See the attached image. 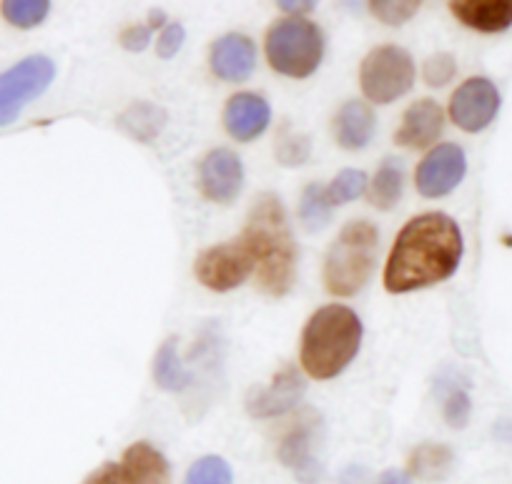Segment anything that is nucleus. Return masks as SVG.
Instances as JSON below:
<instances>
[{
  "instance_id": "nucleus-19",
  "label": "nucleus",
  "mask_w": 512,
  "mask_h": 484,
  "mask_svg": "<svg viewBox=\"0 0 512 484\" xmlns=\"http://www.w3.org/2000/svg\"><path fill=\"white\" fill-rule=\"evenodd\" d=\"M334 136L347 151H359L374 136V113L367 103L349 101L334 118Z\"/></svg>"
},
{
  "instance_id": "nucleus-15",
  "label": "nucleus",
  "mask_w": 512,
  "mask_h": 484,
  "mask_svg": "<svg viewBox=\"0 0 512 484\" xmlns=\"http://www.w3.org/2000/svg\"><path fill=\"white\" fill-rule=\"evenodd\" d=\"M442 123H445L442 108L437 106L432 98H422V101L412 103V106L407 108L405 118H402L400 131L395 133L397 146H405V148L430 146V143H435L437 136L442 133Z\"/></svg>"
},
{
  "instance_id": "nucleus-1",
  "label": "nucleus",
  "mask_w": 512,
  "mask_h": 484,
  "mask_svg": "<svg viewBox=\"0 0 512 484\" xmlns=\"http://www.w3.org/2000/svg\"><path fill=\"white\" fill-rule=\"evenodd\" d=\"M462 259V231L447 214H422L397 236L384 266L390 294L425 289L450 279Z\"/></svg>"
},
{
  "instance_id": "nucleus-38",
  "label": "nucleus",
  "mask_w": 512,
  "mask_h": 484,
  "mask_svg": "<svg viewBox=\"0 0 512 484\" xmlns=\"http://www.w3.org/2000/svg\"><path fill=\"white\" fill-rule=\"evenodd\" d=\"M495 437L505 439V442H510V444H512V424H510V422H502V424H497V429H495Z\"/></svg>"
},
{
  "instance_id": "nucleus-21",
  "label": "nucleus",
  "mask_w": 512,
  "mask_h": 484,
  "mask_svg": "<svg viewBox=\"0 0 512 484\" xmlns=\"http://www.w3.org/2000/svg\"><path fill=\"white\" fill-rule=\"evenodd\" d=\"M154 379L161 389H166V392H184V389L194 382V374L181 364L174 339H169V342L159 349V354H156Z\"/></svg>"
},
{
  "instance_id": "nucleus-2",
  "label": "nucleus",
  "mask_w": 512,
  "mask_h": 484,
  "mask_svg": "<svg viewBox=\"0 0 512 484\" xmlns=\"http://www.w3.org/2000/svg\"><path fill=\"white\" fill-rule=\"evenodd\" d=\"M241 241L254 259L256 281L262 291L272 296L287 294L297 276V244L279 196H256Z\"/></svg>"
},
{
  "instance_id": "nucleus-36",
  "label": "nucleus",
  "mask_w": 512,
  "mask_h": 484,
  "mask_svg": "<svg viewBox=\"0 0 512 484\" xmlns=\"http://www.w3.org/2000/svg\"><path fill=\"white\" fill-rule=\"evenodd\" d=\"M377 484H415L407 472H400V469H387L382 477L377 479Z\"/></svg>"
},
{
  "instance_id": "nucleus-7",
  "label": "nucleus",
  "mask_w": 512,
  "mask_h": 484,
  "mask_svg": "<svg viewBox=\"0 0 512 484\" xmlns=\"http://www.w3.org/2000/svg\"><path fill=\"white\" fill-rule=\"evenodd\" d=\"M56 76V66L46 56H31L0 76V126L16 121L23 106L36 101Z\"/></svg>"
},
{
  "instance_id": "nucleus-23",
  "label": "nucleus",
  "mask_w": 512,
  "mask_h": 484,
  "mask_svg": "<svg viewBox=\"0 0 512 484\" xmlns=\"http://www.w3.org/2000/svg\"><path fill=\"white\" fill-rule=\"evenodd\" d=\"M121 128H126L131 136H136L139 141H151L154 136H159L161 128L166 123V111L159 106H151V103H134L121 116Z\"/></svg>"
},
{
  "instance_id": "nucleus-34",
  "label": "nucleus",
  "mask_w": 512,
  "mask_h": 484,
  "mask_svg": "<svg viewBox=\"0 0 512 484\" xmlns=\"http://www.w3.org/2000/svg\"><path fill=\"white\" fill-rule=\"evenodd\" d=\"M83 484H121V467L113 462L103 464V467L96 469Z\"/></svg>"
},
{
  "instance_id": "nucleus-8",
  "label": "nucleus",
  "mask_w": 512,
  "mask_h": 484,
  "mask_svg": "<svg viewBox=\"0 0 512 484\" xmlns=\"http://www.w3.org/2000/svg\"><path fill=\"white\" fill-rule=\"evenodd\" d=\"M251 271H254V259L241 239L201 251L194 264L196 279L211 291L236 289L249 279Z\"/></svg>"
},
{
  "instance_id": "nucleus-14",
  "label": "nucleus",
  "mask_w": 512,
  "mask_h": 484,
  "mask_svg": "<svg viewBox=\"0 0 512 484\" xmlns=\"http://www.w3.org/2000/svg\"><path fill=\"white\" fill-rule=\"evenodd\" d=\"M256 66V46L241 33L219 38L211 48V71L229 83H241L251 76Z\"/></svg>"
},
{
  "instance_id": "nucleus-12",
  "label": "nucleus",
  "mask_w": 512,
  "mask_h": 484,
  "mask_svg": "<svg viewBox=\"0 0 512 484\" xmlns=\"http://www.w3.org/2000/svg\"><path fill=\"white\" fill-rule=\"evenodd\" d=\"M304 397V382L297 369L284 367L269 387H254L246 397V412L256 419H272L287 414Z\"/></svg>"
},
{
  "instance_id": "nucleus-18",
  "label": "nucleus",
  "mask_w": 512,
  "mask_h": 484,
  "mask_svg": "<svg viewBox=\"0 0 512 484\" xmlns=\"http://www.w3.org/2000/svg\"><path fill=\"white\" fill-rule=\"evenodd\" d=\"M279 459L297 474L299 482L314 484L322 477L319 459L314 457V432L312 424H299L279 444Z\"/></svg>"
},
{
  "instance_id": "nucleus-26",
  "label": "nucleus",
  "mask_w": 512,
  "mask_h": 484,
  "mask_svg": "<svg viewBox=\"0 0 512 484\" xmlns=\"http://www.w3.org/2000/svg\"><path fill=\"white\" fill-rule=\"evenodd\" d=\"M48 11H51V3L46 0H8L3 3V16L18 28H36L38 23L46 21Z\"/></svg>"
},
{
  "instance_id": "nucleus-3",
  "label": "nucleus",
  "mask_w": 512,
  "mask_h": 484,
  "mask_svg": "<svg viewBox=\"0 0 512 484\" xmlns=\"http://www.w3.org/2000/svg\"><path fill=\"white\" fill-rule=\"evenodd\" d=\"M362 344V321L347 306H322L302 334V367L314 379H334Z\"/></svg>"
},
{
  "instance_id": "nucleus-35",
  "label": "nucleus",
  "mask_w": 512,
  "mask_h": 484,
  "mask_svg": "<svg viewBox=\"0 0 512 484\" xmlns=\"http://www.w3.org/2000/svg\"><path fill=\"white\" fill-rule=\"evenodd\" d=\"M284 13H292V18H302L304 13H312L314 11V0H302V3H294V0H279L277 3Z\"/></svg>"
},
{
  "instance_id": "nucleus-13",
  "label": "nucleus",
  "mask_w": 512,
  "mask_h": 484,
  "mask_svg": "<svg viewBox=\"0 0 512 484\" xmlns=\"http://www.w3.org/2000/svg\"><path fill=\"white\" fill-rule=\"evenodd\" d=\"M272 121V108L256 93H236L224 108V126L236 141H254L267 131Z\"/></svg>"
},
{
  "instance_id": "nucleus-27",
  "label": "nucleus",
  "mask_w": 512,
  "mask_h": 484,
  "mask_svg": "<svg viewBox=\"0 0 512 484\" xmlns=\"http://www.w3.org/2000/svg\"><path fill=\"white\" fill-rule=\"evenodd\" d=\"M184 484H234V474H231L226 459L209 454V457H201L199 462L191 464Z\"/></svg>"
},
{
  "instance_id": "nucleus-31",
  "label": "nucleus",
  "mask_w": 512,
  "mask_h": 484,
  "mask_svg": "<svg viewBox=\"0 0 512 484\" xmlns=\"http://www.w3.org/2000/svg\"><path fill=\"white\" fill-rule=\"evenodd\" d=\"M455 73H457V63L450 53H437V56L427 58L425 81L430 83V86H435V88L447 86V83L455 78Z\"/></svg>"
},
{
  "instance_id": "nucleus-5",
  "label": "nucleus",
  "mask_w": 512,
  "mask_h": 484,
  "mask_svg": "<svg viewBox=\"0 0 512 484\" xmlns=\"http://www.w3.org/2000/svg\"><path fill=\"white\" fill-rule=\"evenodd\" d=\"M324 56L322 31L304 18H284L267 33V58L272 68L289 78H307Z\"/></svg>"
},
{
  "instance_id": "nucleus-29",
  "label": "nucleus",
  "mask_w": 512,
  "mask_h": 484,
  "mask_svg": "<svg viewBox=\"0 0 512 484\" xmlns=\"http://www.w3.org/2000/svg\"><path fill=\"white\" fill-rule=\"evenodd\" d=\"M369 8L387 26H402L412 16H417L420 3L417 0H374V3H369Z\"/></svg>"
},
{
  "instance_id": "nucleus-39",
  "label": "nucleus",
  "mask_w": 512,
  "mask_h": 484,
  "mask_svg": "<svg viewBox=\"0 0 512 484\" xmlns=\"http://www.w3.org/2000/svg\"><path fill=\"white\" fill-rule=\"evenodd\" d=\"M149 21H151V31H154V28H161V23H164L166 21V16H164V11H154V13H151V16H149Z\"/></svg>"
},
{
  "instance_id": "nucleus-32",
  "label": "nucleus",
  "mask_w": 512,
  "mask_h": 484,
  "mask_svg": "<svg viewBox=\"0 0 512 484\" xmlns=\"http://www.w3.org/2000/svg\"><path fill=\"white\" fill-rule=\"evenodd\" d=\"M184 28L179 26V23H171V26L164 28V33H161L159 43H156V53H159L161 58H174L176 53L181 51V46H184Z\"/></svg>"
},
{
  "instance_id": "nucleus-28",
  "label": "nucleus",
  "mask_w": 512,
  "mask_h": 484,
  "mask_svg": "<svg viewBox=\"0 0 512 484\" xmlns=\"http://www.w3.org/2000/svg\"><path fill=\"white\" fill-rule=\"evenodd\" d=\"M364 191H367V176H364V171L347 169L332 181L327 194H329V201H332V206H342V204H349V201L359 199Z\"/></svg>"
},
{
  "instance_id": "nucleus-6",
  "label": "nucleus",
  "mask_w": 512,
  "mask_h": 484,
  "mask_svg": "<svg viewBox=\"0 0 512 484\" xmlns=\"http://www.w3.org/2000/svg\"><path fill=\"white\" fill-rule=\"evenodd\" d=\"M364 96L372 103H392L405 96L415 83V63L397 46L374 48L359 71Z\"/></svg>"
},
{
  "instance_id": "nucleus-9",
  "label": "nucleus",
  "mask_w": 512,
  "mask_h": 484,
  "mask_svg": "<svg viewBox=\"0 0 512 484\" xmlns=\"http://www.w3.org/2000/svg\"><path fill=\"white\" fill-rule=\"evenodd\" d=\"M467 171L465 151L455 143H442V146L432 148L422 164L417 166V191L427 199H440L447 196L462 179Z\"/></svg>"
},
{
  "instance_id": "nucleus-10",
  "label": "nucleus",
  "mask_w": 512,
  "mask_h": 484,
  "mask_svg": "<svg viewBox=\"0 0 512 484\" xmlns=\"http://www.w3.org/2000/svg\"><path fill=\"white\" fill-rule=\"evenodd\" d=\"M500 108V93L487 78H470L450 101V118L467 133H477L492 123Z\"/></svg>"
},
{
  "instance_id": "nucleus-22",
  "label": "nucleus",
  "mask_w": 512,
  "mask_h": 484,
  "mask_svg": "<svg viewBox=\"0 0 512 484\" xmlns=\"http://www.w3.org/2000/svg\"><path fill=\"white\" fill-rule=\"evenodd\" d=\"M402 166L395 158H384V164L379 166V171L374 174L372 191H369V199L377 209L390 211L392 206L400 201L402 196Z\"/></svg>"
},
{
  "instance_id": "nucleus-37",
  "label": "nucleus",
  "mask_w": 512,
  "mask_h": 484,
  "mask_svg": "<svg viewBox=\"0 0 512 484\" xmlns=\"http://www.w3.org/2000/svg\"><path fill=\"white\" fill-rule=\"evenodd\" d=\"M364 477H367V474H364L362 467H349L347 472H344L342 484H364Z\"/></svg>"
},
{
  "instance_id": "nucleus-30",
  "label": "nucleus",
  "mask_w": 512,
  "mask_h": 484,
  "mask_svg": "<svg viewBox=\"0 0 512 484\" xmlns=\"http://www.w3.org/2000/svg\"><path fill=\"white\" fill-rule=\"evenodd\" d=\"M309 156V138L294 136V133L282 131V138L277 143V158L284 166H299L304 164Z\"/></svg>"
},
{
  "instance_id": "nucleus-24",
  "label": "nucleus",
  "mask_w": 512,
  "mask_h": 484,
  "mask_svg": "<svg viewBox=\"0 0 512 484\" xmlns=\"http://www.w3.org/2000/svg\"><path fill=\"white\" fill-rule=\"evenodd\" d=\"M329 219H332V201H329L327 189L322 184H309L299 204V221L309 234H314V231H322Z\"/></svg>"
},
{
  "instance_id": "nucleus-16",
  "label": "nucleus",
  "mask_w": 512,
  "mask_h": 484,
  "mask_svg": "<svg viewBox=\"0 0 512 484\" xmlns=\"http://www.w3.org/2000/svg\"><path fill=\"white\" fill-rule=\"evenodd\" d=\"M450 11L462 26L480 33H500L512 26V0H455Z\"/></svg>"
},
{
  "instance_id": "nucleus-17",
  "label": "nucleus",
  "mask_w": 512,
  "mask_h": 484,
  "mask_svg": "<svg viewBox=\"0 0 512 484\" xmlns=\"http://www.w3.org/2000/svg\"><path fill=\"white\" fill-rule=\"evenodd\" d=\"M121 484H171L169 462L159 449L146 442H136L123 454Z\"/></svg>"
},
{
  "instance_id": "nucleus-25",
  "label": "nucleus",
  "mask_w": 512,
  "mask_h": 484,
  "mask_svg": "<svg viewBox=\"0 0 512 484\" xmlns=\"http://www.w3.org/2000/svg\"><path fill=\"white\" fill-rule=\"evenodd\" d=\"M440 387V397H442V412H445V419L452 424L455 429H462L470 419V394H467L465 387H460L457 382H447V379H440L437 382Z\"/></svg>"
},
{
  "instance_id": "nucleus-20",
  "label": "nucleus",
  "mask_w": 512,
  "mask_h": 484,
  "mask_svg": "<svg viewBox=\"0 0 512 484\" xmlns=\"http://www.w3.org/2000/svg\"><path fill=\"white\" fill-rule=\"evenodd\" d=\"M455 467V454L445 444H420L410 454V474L422 482H442Z\"/></svg>"
},
{
  "instance_id": "nucleus-33",
  "label": "nucleus",
  "mask_w": 512,
  "mask_h": 484,
  "mask_svg": "<svg viewBox=\"0 0 512 484\" xmlns=\"http://www.w3.org/2000/svg\"><path fill=\"white\" fill-rule=\"evenodd\" d=\"M151 43V28L149 26H131L121 33V46L126 51L141 53Z\"/></svg>"
},
{
  "instance_id": "nucleus-11",
  "label": "nucleus",
  "mask_w": 512,
  "mask_h": 484,
  "mask_svg": "<svg viewBox=\"0 0 512 484\" xmlns=\"http://www.w3.org/2000/svg\"><path fill=\"white\" fill-rule=\"evenodd\" d=\"M241 186H244V166L234 151L216 148L206 153L199 166V189L206 199L216 204H231L241 194Z\"/></svg>"
},
{
  "instance_id": "nucleus-4",
  "label": "nucleus",
  "mask_w": 512,
  "mask_h": 484,
  "mask_svg": "<svg viewBox=\"0 0 512 484\" xmlns=\"http://www.w3.org/2000/svg\"><path fill=\"white\" fill-rule=\"evenodd\" d=\"M379 234L369 221H352L334 239L324 261V284L332 294L352 296L367 284L374 269Z\"/></svg>"
}]
</instances>
